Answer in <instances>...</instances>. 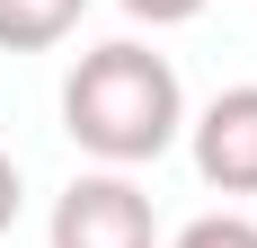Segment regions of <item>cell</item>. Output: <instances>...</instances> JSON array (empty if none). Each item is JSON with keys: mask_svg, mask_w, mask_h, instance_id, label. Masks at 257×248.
<instances>
[{"mask_svg": "<svg viewBox=\"0 0 257 248\" xmlns=\"http://www.w3.org/2000/svg\"><path fill=\"white\" fill-rule=\"evenodd\" d=\"M89 0H0V53H45L80 27Z\"/></svg>", "mask_w": 257, "mask_h": 248, "instance_id": "obj_4", "label": "cell"}, {"mask_svg": "<svg viewBox=\"0 0 257 248\" xmlns=\"http://www.w3.org/2000/svg\"><path fill=\"white\" fill-rule=\"evenodd\" d=\"M169 248H257V222L248 213H204V222H186Z\"/></svg>", "mask_w": 257, "mask_h": 248, "instance_id": "obj_5", "label": "cell"}, {"mask_svg": "<svg viewBox=\"0 0 257 248\" xmlns=\"http://www.w3.org/2000/svg\"><path fill=\"white\" fill-rule=\"evenodd\" d=\"M53 248H160V213L151 195L133 186L124 169H98V177H71L53 195Z\"/></svg>", "mask_w": 257, "mask_h": 248, "instance_id": "obj_2", "label": "cell"}, {"mask_svg": "<svg viewBox=\"0 0 257 248\" xmlns=\"http://www.w3.org/2000/svg\"><path fill=\"white\" fill-rule=\"evenodd\" d=\"M195 177L222 195H257V80L222 89L195 115Z\"/></svg>", "mask_w": 257, "mask_h": 248, "instance_id": "obj_3", "label": "cell"}, {"mask_svg": "<svg viewBox=\"0 0 257 248\" xmlns=\"http://www.w3.org/2000/svg\"><path fill=\"white\" fill-rule=\"evenodd\" d=\"M18 204H27V177H18V160H9V151H0V230L18 222Z\"/></svg>", "mask_w": 257, "mask_h": 248, "instance_id": "obj_7", "label": "cell"}, {"mask_svg": "<svg viewBox=\"0 0 257 248\" xmlns=\"http://www.w3.org/2000/svg\"><path fill=\"white\" fill-rule=\"evenodd\" d=\"M178 124H186V89H178V71H169V53L133 45V36L80 53L71 80H62V133H71L89 160H106V169L160 160V151L178 142Z\"/></svg>", "mask_w": 257, "mask_h": 248, "instance_id": "obj_1", "label": "cell"}, {"mask_svg": "<svg viewBox=\"0 0 257 248\" xmlns=\"http://www.w3.org/2000/svg\"><path fill=\"white\" fill-rule=\"evenodd\" d=\"M115 9H124V18H142V27H186L204 0H115Z\"/></svg>", "mask_w": 257, "mask_h": 248, "instance_id": "obj_6", "label": "cell"}]
</instances>
